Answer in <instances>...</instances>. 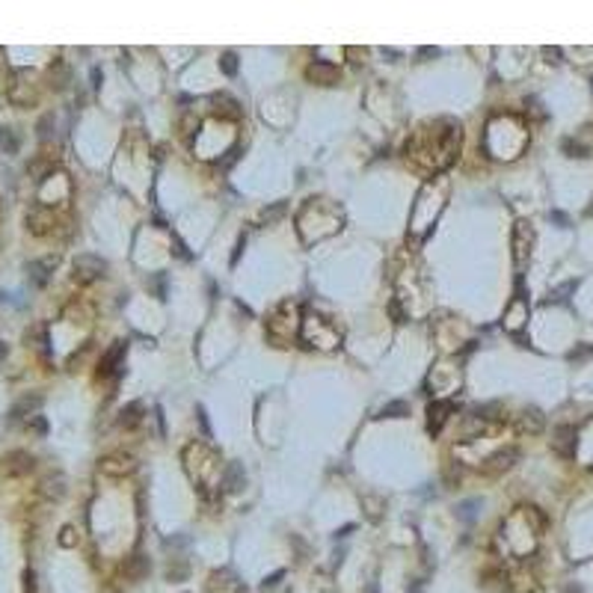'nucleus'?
Returning <instances> with one entry per match:
<instances>
[{"instance_id": "obj_9", "label": "nucleus", "mask_w": 593, "mask_h": 593, "mask_svg": "<svg viewBox=\"0 0 593 593\" xmlns=\"http://www.w3.org/2000/svg\"><path fill=\"white\" fill-rule=\"evenodd\" d=\"M4 469L9 474H30L36 469V460H33V454H27V451H12V454H6Z\"/></svg>"}, {"instance_id": "obj_19", "label": "nucleus", "mask_w": 593, "mask_h": 593, "mask_svg": "<svg viewBox=\"0 0 593 593\" xmlns=\"http://www.w3.org/2000/svg\"><path fill=\"white\" fill-rule=\"evenodd\" d=\"M66 84H69V69H66L63 59H56V63L51 66V86L54 89H63Z\"/></svg>"}, {"instance_id": "obj_12", "label": "nucleus", "mask_w": 593, "mask_h": 593, "mask_svg": "<svg viewBox=\"0 0 593 593\" xmlns=\"http://www.w3.org/2000/svg\"><path fill=\"white\" fill-rule=\"evenodd\" d=\"M27 226H30V231H33L36 237H42V234H48V231H51V226H54V216H51V211H48V208H33V211L27 214Z\"/></svg>"}, {"instance_id": "obj_8", "label": "nucleus", "mask_w": 593, "mask_h": 593, "mask_svg": "<svg viewBox=\"0 0 593 593\" xmlns=\"http://www.w3.org/2000/svg\"><path fill=\"white\" fill-rule=\"evenodd\" d=\"M451 409H454L451 401H437V404H430V409H427V430L433 433V437H437V433L445 427Z\"/></svg>"}, {"instance_id": "obj_22", "label": "nucleus", "mask_w": 593, "mask_h": 593, "mask_svg": "<svg viewBox=\"0 0 593 593\" xmlns=\"http://www.w3.org/2000/svg\"><path fill=\"white\" fill-rule=\"evenodd\" d=\"M0 149L9 151V154L18 151V140H15V134H12L9 128H0Z\"/></svg>"}, {"instance_id": "obj_10", "label": "nucleus", "mask_w": 593, "mask_h": 593, "mask_svg": "<svg viewBox=\"0 0 593 593\" xmlns=\"http://www.w3.org/2000/svg\"><path fill=\"white\" fill-rule=\"evenodd\" d=\"M306 77L314 84H321V86H332L335 81H339V69H335L332 63H312L306 69Z\"/></svg>"}, {"instance_id": "obj_4", "label": "nucleus", "mask_w": 593, "mask_h": 593, "mask_svg": "<svg viewBox=\"0 0 593 593\" xmlns=\"http://www.w3.org/2000/svg\"><path fill=\"white\" fill-rule=\"evenodd\" d=\"M42 409V394L39 392H27L24 398H18L15 404H12V409H9V422L12 424H18V422H30V419H36V412Z\"/></svg>"}, {"instance_id": "obj_37", "label": "nucleus", "mask_w": 593, "mask_h": 593, "mask_svg": "<svg viewBox=\"0 0 593 593\" xmlns=\"http://www.w3.org/2000/svg\"><path fill=\"white\" fill-rule=\"evenodd\" d=\"M419 56H437V48H422Z\"/></svg>"}, {"instance_id": "obj_29", "label": "nucleus", "mask_w": 593, "mask_h": 593, "mask_svg": "<svg viewBox=\"0 0 593 593\" xmlns=\"http://www.w3.org/2000/svg\"><path fill=\"white\" fill-rule=\"evenodd\" d=\"M196 415H199V424H202V437L211 439V424H208V415H205V407L196 409Z\"/></svg>"}, {"instance_id": "obj_26", "label": "nucleus", "mask_w": 593, "mask_h": 593, "mask_svg": "<svg viewBox=\"0 0 593 593\" xmlns=\"http://www.w3.org/2000/svg\"><path fill=\"white\" fill-rule=\"evenodd\" d=\"M59 546H63V549L77 546V531L71 525H63V531H59Z\"/></svg>"}, {"instance_id": "obj_14", "label": "nucleus", "mask_w": 593, "mask_h": 593, "mask_svg": "<svg viewBox=\"0 0 593 593\" xmlns=\"http://www.w3.org/2000/svg\"><path fill=\"white\" fill-rule=\"evenodd\" d=\"M42 496L51 499V502H59V499H63V496H66V474H59V472L48 474V478L42 481Z\"/></svg>"}, {"instance_id": "obj_11", "label": "nucleus", "mask_w": 593, "mask_h": 593, "mask_svg": "<svg viewBox=\"0 0 593 593\" xmlns=\"http://www.w3.org/2000/svg\"><path fill=\"white\" fill-rule=\"evenodd\" d=\"M56 267V255L54 259H45V261H30L27 264V276H30V282L36 285V288H42V285H48V279H51V270Z\"/></svg>"}, {"instance_id": "obj_32", "label": "nucleus", "mask_w": 593, "mask_h": 593, "mask_svg": "<svg viewBox=\"0 0 593 593\" xmlns=\"http://www.w3.org/2000/svg\"><path fill=\"white\" fill-rule=\"evenodd\" d=\"M30 422H33V430L36 433H48V422L42 419V415H36V419H30Z\"/></svg>"}, {"instance_id": "obj_2", "label": "nucleus", "mask_w": 593, "mask_h": 593, "mask_svg": "<svg viewBox=\"0 0 593 593\" xmlns=\"http://www.w3.org/2000/svg\"><path fill=\"white\" fill-rule=\"evenodd\" d=\"M98 469L110 474V478H125V474H131L136 469V457L128 451H116V454H107V457L98 463Z\"/></svg>"}, {"instance_id": "obj_35", "label": "nucleus", "mask_w": 593, "mask_h": 593, "mask_svg": "<svg viewBox=\"0 0 593 593\" xmlns=\"http://www.w3.org/2000/svg\"><path fill=\"white\" fill-rule=\"evenodd\" d=\"M561 593H584V587H582V584H576V582H572V584H567V587H564Z\"/></svg>"}, {"instance_id": "obj_24", "label": "nucleus", "mask_w": 593, "mask_h": 593, "mask_svg": "<svg viewBox=\"0 0 593 593\" xmlns=\"http://www.w3.org/2000/svg\"><path fill=\"white\" fill-rule=\"evenodd\" d=\"M220 69H223V74H226V77H234V74H237V56H234L231 51L220 56Z\"/></svg>"}, {"instance_id": "obj_38", "label": "nucleus", "mask_w": 593, "mask_h": 593, "mask_svg": "<svg viewBox=\"0 0 593 593\" xmlns=\"http://www.w3.org/2000/svg\"><path fill=\"white\" fill-rule=\"evenodd\" d=\"M412 593H422V590H412Z\"/></svg>"}, {"instance_id": "obj_33", "label": "nucleus", "mask_w": 593, "mask_h": 593, "mask_svg": "<svg viewBox=\"0 0 593 593\" xmlns=\"http://www.w3.org/2000/svg\"><path fill=\"white\" fill-rule=\"evenodd\" d=\"M552 220H555L561 229H567L569 226V220H567V214H561V211H552Z\"/></svg>"}, {"instance_id": "obj_1", "label": "nucleus", "mask_w": 593, "mask_h": 593, "mask_svg": "<svg viewBox=\"0 0 593 593\" xmlns=\"http://www.w3.org/2000/svg\"><path fill=\"white\" fill-rule=\"evenodd\" d=\"M107 273V261L101 259V255H92V252H81L77 259L71 261V279L77 285H89L95 279H101V276Z\"/></svg>"}, {"instance_id": "obj_3", "label": "nucleus", "mask_w": 593, "mask_h": 593, "mask_svg": "<svg viewBox=\"0 0 593 593\" xmlns=\"http://www.w3.org/2000/svg\"><path fill=\"white\" fill-rule=\"evenodd\" d=\"M576 448H579V433H576V427L558 424L555 433H552V451L561 454L564 460H569V457H576Z\"/></svg>"}, {"instance_id": "obj_18", "label": "nucleus", "mask_w": 593, "mask_h": 593, "mask_svg": "<svg viewBox=\"0 0 593 593\" xmlns=\"http://www.w3.org/2000/svg\"><path fill=\"white\" fill-rule=\"evenodd\" d=\"M409 415V404L407 401H389L380 409V419H407Z\"/></svg>"}, {"instance_id": "obj_20", "label": "nucleus", "mask_w": 593, "mask_h": 593, "mask_svg": "<svg viewBox=\"0 0 593 593\" xmlns=\"http://www.w3.org/2000/svg\"><path fill=\"white\" fill-rule=\"evenodd\" d=\"M36 136H39V140H42V143H45V140H51V136H54V116H51V113L39 119V125H36Z\"/></svg>"}, {"instance_id": "obj_13", "label": "nucleus", "mask_w": 593, "mask_h": 593, "mask_svg": "<svg viewBox=\"0 0 593 593\" xmlns=\"http://www.w3.org/2000/svg\"><path fill=\"white\" fill-rule=\"evenodd\" d=\"M246 484V472L241 463H229L223 472V489L226 492H241V487Z\"/></svg>"}, {"instance_id": "obj_25", "label": "nucleus", "mask_w": 593, "mask_h": 593, "mask_svg": "<svg viewBox=\"0 0 593 593\" xmlns=\"http://www.w3.org/2000/svg\"><path fill=\"white\" fill-rule=\"evenodd\" d=\"M474 507H481V502H478V499H472V502H463V504L457 507V517H460L463 522H472V519H474Z\"/></svg>"}, {"instance_id": "obj_36", "label": "nucleus", "mask_w": 593, "mask_h": 593, "mask_svg": "<svg viewBox=\"0 0 593 593\" xmlns=\"http://www.w3.org/2000/svg\"><path fill=\"white\" fill-rule=\"evenodd\" d=\"M6 356H9V347H6V342H0V362H4Z\"/></svg>"}, {"instance_id": "obj_16", "label": "nucleus", "mask_w": 593, "mask_h": 593, "mask_svg": "<svg viewBox=\"0 0 593 593\" xmlns=\"http://www.w3.org/2000/svg\"><path fill=\"white\" fill-rule=\"evenodd\" d=\"M143 404L136 401V404H131V407H125L122 409V415H119V427H136L140 424V419H143Z\"/></svg>"}, {"instance_id": "obj_28", "label": "nucleus", "mask_w": 593, "mask_h": 593, "mask_svg": "<svg viewBox=\"0 0 593 593\" xmlns=\"http://www.w3.org/2000/svg\"><path fill=\"white\" fill-rule=\"evenodd\" d=\"M282 214H285V205L279 202V205H273L270 211H264V214H261V223H273V220H279Z\"/></svg>"}, {"instance_id": "obj_30", "label": "nucleus", "mask_w": 593, "mask_h": 593, "mask_svg": "<svg viewBox=\"0 0 593 593\" xmlns=\"http://www.w3.org/2000/svg\"><path fill=\"white\" fill-rule=\"evenodd\" d=\"M543 56L549 59V63H555V66H558V63H561V59H564L561 48H543Z\"/></svg>"}, {"instance_id": "obj_31", "label": "nucleus", "mask_w": 593, "mask_h": 593, "mask_svg": "<svg viewBox=\"0 0 593 593\" xmlns=\"http://www.w3.org/2000/svg\"><path fill=\"white\" fill-rule=\"evenodd\" d=\"M282 576H285V572H282V569H279V572H273V576H270V579H264V582H261V590H273L276 584H279V582H282Z\"/></svg>"}, {"instance_id": "obj_21", "label": "nucleus", "mask_w": 593, "mask_h": 593, "mask_svg": "<svg viewBox=\"0 0 593 593\" xmlns=\"http://www.w3.org/2000/svg\"><path fill=\"white\" fill-rule=\"evenodd\" d=\"M214 101H216V104H226V107H223V113H226L229 119H237V116H241V110H237V101H234V98H229L226 92L214 95Z\"/></svg>"}, {"instance_id": "obj_6", "label": "nucleus", "mask_w": 593, "mask_h": 593, "mask_svg": "<svg viewBox=\"0 0 593 593\" xmlns=\"http://www.w3.org/2000/svg\"><path fill=\"white\" fill-rule=\"evenodd\" d=\"M517 460H519V451L517 448H502V451H496V454H489V457H487L484 472L487 474H502V472H507Z\"/></svg>"}, {"instance_id": "obj_34", "label": "nucleus", "mask_w": 593, "mask_h": 593, "mask_svg": "<svg viewBox=\"0 0 593 593\" xmlns=\"http://www.w3.org/2000/svg\"><path fill=\"white\" fill-rule=\"evenodd\" d=\"M590 353H593L590 347H579V350H572V353H569V359H582V356H590Z\"/></svg>"}, {"instance_id": "obj_5", "label": "nucleus", "mask_w": 593, "mask_h": 593, "mask_svg": "<svg viewBox=\"0 0 593 593\" xmlns=\"http://www.w3.org/2000/svg\"><path fill=\"white\" fill-rule=\"evenodd\" d=\"M543 427H546V415H543V409H537V407H525V409L517 415V430H519V433L537 437V433H543Z\"/></svg>"}, {"instance_id": "obj_27", "label": "nucleus", "mask_w": 593, "mask_h": 593, "mask_svg": "<svg viewBox=\"0 0 593 593\" xmlns=\"http://www.w3.org/2000/svg\"><path fill=\"white\" fill-rule=\"evenodd\" d=\"M564 151L569 157H587V146H579V143H572V140H564Z\"/></svg>"}, {"instance_id": "obj_39", "label": "nucleus", "mask_w": 593, "mask_h": 593, "mask_svg": "<svg viewBox=\"0 0 593 593\" xmlns=\"http://www.w3.org/2000/svg\"><path fill=\"white\" fill-rule=\"evenodd\" d=\"M590 86H593V81H590Z\"/></svg>"}, {"instance_id": "obj_7", "label": "nucleus", "mask_w": 593, "mask_h": 593, "mask_svg": "<svg viewBox=\"0 0 593 593\" xmlns=\"http://www.w3.org/2000/svg\"><path fill=\"white\" fill-rule=\"evenodd\" d=\"M125 353H128V342H113V347L101 356V365H98V377H110V374H116V368L122 365V359H125Z\"/></svg>"}, {"instance_id": "obj_17", "label": "nucleus", "mask_w": 593, "mask_h": 593, "mask_svg": "<svg viewBox=\"0 0 593 593\" xmlns=\"http://www.w3.org/2000/svg\"><path fill=\"white\" fill-rule=\"evenodd\" d=\"M525 246H531V229L528 223H517V261H525Z\"/></svg>"}, {"instance_id": "obj_15", "label": "nucleus", "mask_w": 593, "mask_h": 593, "mask_svg": "<svg viewBox=\"0 0 593 593\" xmlns=\"http://www.w3.org/2000/svg\"><path fill=\"white\" fill-rule=\"evenodd\" d=\"M149 572H151V564H149L146 555H134V558L125 564V576H128L131 582H143Z\"/></svg>"}, {"instance_id": "obj_23", "label": "nucleus", "mask_w": 593, "mask_h": 593, "mask_svg": "<svg viewBox=\"0 0 593 593\" xmlns=\"http://www.w3.org/2000/svg\"><path fill=\"white\" fill-rule=\"evenodd\" d=\"M51 172V164L45 161V157H39V161L30 164V175L36 178V181H45V175Z\"/></svg>"}]
</instances>
